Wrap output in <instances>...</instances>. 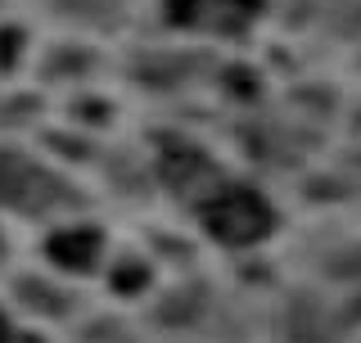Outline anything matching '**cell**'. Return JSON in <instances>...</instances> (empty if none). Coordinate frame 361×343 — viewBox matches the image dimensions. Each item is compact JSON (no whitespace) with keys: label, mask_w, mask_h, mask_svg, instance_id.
Segmentation results:
<instances>
[{"label":"cell","mask_w":361,"mask_h":343,"mask_svg":"<svg viewBox=\"0 0 361 343\" xmlns=\"http://www.w3.org/2000/svg\"><path fill=\"white\" fill-rule=\"evenodd\" d=\"M203 222L226 244H253V239H262L271 231V208L253 190H226L203 208Z\"/></svg>","instance_id":"obj_1"},{"label":"cell","mask_w":361,"mask_h":343,"mask_svg":"<svg viewBox=\"0 0 361 343\" xmlns=\"http://www.w3.org/2000/svg\"><path fill=\"white\" fill-rule=\"evenodd\" d=\"M176 23H212V28H240L257 9V0H167Z\"/></svg>","instance_id":"obj_2"}]
</instances>
